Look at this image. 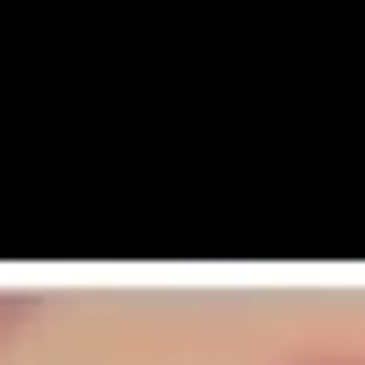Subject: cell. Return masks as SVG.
Returning <instances> with one entry per match:
<instances>
[{
	"label": "cell",
	"instance_id": "1",
	"mask_svg": "<svg viewBox=\"0 0 365 365\" xmlns=\"http://www.w3.org/2000/svg\"><path fill=\"white\" fill-rule=\"evenodd\" d=\"M279 365H365V348H296V356H279Z\"/></svg>",
	"mask_w": 365,
	"mask_h": 365
},
{
	"label": "cell",
	"instance_id": "2",
	"mask_svg": "<svg viewBox=\"0 0 365 365\" xmlns=\"http://www.w3.org/2000/svg\"><path fill=\"white\" fill-rule=\"evenodd\" d=\"M0 331H18V304H9V296H0Z\"/></svg>",
	"mask_w": 365,
	"mask_h": 365
}]
</instances>
